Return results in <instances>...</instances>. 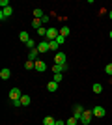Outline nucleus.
Returning a JSON list of instances; mask_svg holds the SVG:
<instances>
[{
	"instance_id": "nucleus-13",
	"label": "nucleus",
	"mask_w": 112,
	"mask_h": 125,
	"mask_svg": "<svg viewBox=\"0 0 112 125\" xmlns=\"http://www.w3.org/2000/svg\"><path fill=\"white\" fill-rule=\"evenodd\" d=\"M24 45H26V49H30V51H34V49H37V43L34 41V37H30V39H28V41L24 43Z\"/></svg>"
},
{
	"instance_id": "nucleus-11",
	"label": "nucleus",
	"mask_w": 112,
	"mask_h": 125,
	"mask_svg": "<svg viewBox=\"0 0 112 125\" xmlns=\"http://www.w3.org/2000/svg\"><path fill=\"white\" fill-rule=\"evenodd\" d=\"M10 77H11V71H10L8 67H4L2 71H0V78H2V80H8Z\"/></svg>"
},
{
	"instance_id": "nucleus-28",
	"label": "nucleus",
	"mask_w": 112,
	"mask_h": 125,
	"mask_svg": "<svg viewBox=\"0 0 112 125\" xmlns=\"http://www.w3.org/2000/svg\"><path fill=\"white\" fill-rule=\"evenodd\" d=\"M37 34H39V36H47V28H45V26H41V28L37 30Z\"/></svg>"
},
{
	"instance_id": "nucleus-10",
	"label": "nucleus",
	"mask_w": 112,
	"mask_h": 125,
	"mask_svg": "<svg viewBox=\"0 0 112 125\" xmlns=\"http://www.w3.org/2000/svg\"><path fill=\"white\" fill-rule=\"evenodd\" d=\"M37 56H39V51H37V49L28 51V60H30V62H37Z\"/></svg>"
},
{
	"instance_id": "nucleus-31",
	"label": "nucleus",
	"mask_w": 112,
	"mask_h": 125,
	"mask_svg": "<svg viewBox=\"0 0 112 125\" xmlns=\"http://www.w3.org/2000/svg\"><path fill=\"white\" fill-rule=\"evenodd\" d=\"M108 37H110V39H112V30H110V32H108Z\"/></svg>"
},
{
	"instance_id": "nucleus-16",
	"label": "nucleus",
	"mask_w": 112,
	"mask_h": 125,
	"mask_svg": "<svg viewBox=\"0 0 112 125\" xmlns=\"http://www.w3.org/2000/svg\"><path fill=\"white\" fill-rule=\"evenodd\" d=\"M45 17V13H43V10H39V8H36L34 10V19H43Z\"/></svg>"
},
{
	"instance_id": "nucleus-29",
	"label": "nucleus",
	"mask_w": 112,
	"mask_h": 125,
	"mask_svg": "<svg viewBox=\"0 0 112 125\" xmlns=\"http://www.w3.org/2000/svg\"><path fill=\"white\" fill-rule=\"evenodd\" d=\"M56 41H58V45H64V41H65V37H64V36H58V39H56Z\"/></svg>"
},
{
	"instance_id": "nucleus-18",
	"label": "nucleus",
	"mask_w": 112,
	"mask_h": 125,
	"mask_svg": "<svg viewBox=\"0 0 112 125\" xmlns=\"http://www.w3.org/2000/svg\"><path fill=\"white\" fill-rule=\"evenodd\" d=\"M43 26V22H41V19H34L32 21V28H36V30H39Z\"/></svg>"
},
{
	"instance_id": "nucleus-1",
	"label": "nucleus",
	"mask_w": 112,
	"mask_h": 125,
	"mask_svg": "<svg viewBox=\"0 0 112 125\" xmlns=\"http://www.w3.org/2000/svg\"><path fill=\"white\" fill-rule=\"evenodd\" d=\"M58 36H60V30H56V28H54V26H49L47 28V41H56V39H58Z\"/></svg>"
},
{
	"instance_id": "nucleus-15",
	"label": "nucleus",
	"mask_w": 112,
	"mask_h": 125,
	"mask_svg": "<svg viewBox=\"0 0 112 125\" xmlns=\"http://www.w3.org/2000/svg\"><path fill=\"white\" fill-rule=\"evenodd\" d=\"M30 103H32V99H30V95H22V97H21V104H22V106H28Z\"/></svg>"
},
{
	"instance_id": "nucleus-5",
	"label": "nucleus",
	"mask_w": 112,
	"mask_h": 125,
	"mask_svg": "<svg viewBox=\"0 0 112 125\" xmlns=\"http://www.w3.org/2000/svg\"><path fill=\"white\" fill-rule=\"evenodd\" d=\"M82 112H84V106H82V104H75V106H73V118L80 120V116H82Z\"/></svg>"
},
{
	"instance_id": "nucleus-17",
	"label": "nucleus",
	"mask_w": 112,
	"mask_h": 125,
	"mask_svg": "<svg viewBox=\"0 0 112 125\" xmlns=\"http://www.w3.org/2000/svg\"><path fill=\"white\" fill-rule=\"evenodd\" d=\"M19 39H21L22 43H26L28 39H30V34H28V32H21V34H19Z\"/></svg>"
},
{
	"instance_id": "nucleus-19",
	"label": "nucleus",
	"mask_w": 112,
	"mask_h": 125,
	"mask_svg": "<svg viewBox=\"0 0 112 125\" xmlns=\"http://www.w3.org/2000/svg\"><path fill=\"white\" fill-rule=\"evenodd\" d=\"M69 26H62V28H60V36H64V37H67L69 36Z\"/></svg>"
},
{
	"instance_id": "nucleus-3",
	"label": "nucleus",
	"mask_w": 112,
	"mask_h": 125,
	"mask_svg": "<svg viewBox=\"0 0 112 125\" xmlns=\"http://www.w3.org/2000/svg\"><path fill=\"white\" fill-rule=\"evenodd\" d=\"M92 110H93V116H95V118H105V114H107V110L103 108L101 104H95Z\"/></svg>"
},
{
	"instance_id": "nucleus-26",
	"label": "nucleus",
	"mask_w": 112,
	"mask_h": 125,
	"mask_svg": "<svg viewBox=\"0 0 112 125\" xmlns=\"http://www.w3.org/2000/svg\"><path fill=\"white\" fill-rule=\"evenodd\" d=\"M11 106H15V108L22 106V104H21V99H15V101H11Z\"/></svg>"
},
{
	"instance_id": "nucleus-4",
	"label": "nucleus",
	"mask_w": 112,
	"mask_h": 125,
	"mask_svg": "<svg viewBox=\"0 0 112 125\" xmlns=\"http://www.w3.org/2000/svg\"><path fill=\"white\" fill-rule=\"evenodd\" d=\"M67 71V63H54L52 65V73H65Z\"/></svg>"
},
{
	"instance_id": "nucleus-27",
	"label": "nucleus",
	"mask_w": 112,
	"mask_h": 125,
	"mask_svg": "<svg viewBox=\"0 0 112 125\" xmlns=\"http://www.w3.org/2000/svg\"><path fill=\"white\" fill-rule=\"evenodd\" d=\"M0 6H2V10H4V8H10V0H0Z\"/></svg>"
},
{
	"instance_id": "nucleus-20",
	"label": "nucleus",
	"mask_w": 112,
	"mask_h": 125,
	"mask_svg": "<svg viewBox=\"0 0 112 125\" xmlns=\"http://www.w3.org/2000/svg\"><path fill=\"white\" fill-rule=\"evenodd\" d=\"M24 69H28V71L36 69V62H30V60H26V63H24Z\"/></svg>"
},
{
	"instance_id": "nucleus-14",
	"label": "nucleus",
	"mask_w": 112,
	"mask_h": 125,
	"mask_svg": "<svg viewBox=\"0 0 112 125\" xmlns=\"http://www.w3.org/2000/svg\"><path fill=\"white\" fill-rule=\"evenodd\" d=\"M56 123V120H54L52 116H45V118H43V125H54Z\"/></svg>"
},
{
	"instance_id": "nucleus-22",
	"label": "nucleus",
	"mask_w": 112,
	"mask_h": 125,
	"mask_svg": "<svg viewBox=\"0 0 112 125\" xmlns=\"http://www.w3.org/2000/svg\"><path fill=\"white\" fill-rule=\"evenodd\" d=\"M49 47H51V51H58L60 45H58V41H49ZM58 52H60V51H58Z\"/></svg>"
},
{
	"instance_id": "nucleus-6",
	"label": "nucleus",
	"mask_w": 112,
	"mask_h": 125,
	"mask_svg": "<svg viewBox=\"0 0 112 125\" xmlns=\"http://www.w3.org/2000/svg\"><path fill=\"white\" fill-rule=\"evenodd\" d=\"M21 97H22V94H21V90H19V88H11V90H10V99H11V101L21 99Z\"/></svg>"
},
{
	"instance_id": "nucleus-8",
	"label": "nucleus",
	"mask_w": 112,
	"mask_h": 125,
	"mask_svg": "<svg viewBox=\"0 0 112 125\" xmlns=\"http://www.w3.org/2000/svg\"><path fill=\"white\" fill-rule=\"evenodd\" d=\"M54 63H67V58H65V54L62 51L56 52V56H54Z\"/></svg>"
},
{
	"instance_id": "nucleus-32",
	"label": "nucleus",
	"mask_w": 112,
	"mask_h": 125,
	"mask_svg": "<svg viewBox=\"0 0 112 125\" xmlns=\"http://www.w3.org/2000/svg\"><path fill=\"white\" fill-rule=\"evenodd\" d=\"M108 17H110V19H112V10H110V13H108Z\"/></svg>"
},
{
	"instance_id": "nucleus-23",
	"label": "nucleus",
	"mask_w": 112,
	"mask_h": 125,
	"mask_svg": "<svg viewBox=\"0 0 112 125\" xmlns=\"http://www.w3.org/2000/svg\"><path fill=\"white\" fill-rule=\"evenodd\" d=\"M62 78H64V73H54L52 75V80H54V82H62Z\"/></svg>"
},
{
	"instance_id": "nucleus-24",
	"label": "nucleus",
	"mask_w": 112,
	"mask_h": 125,
	"mask_svg": "<svg viewBox=\"0 0 112 125\" xmlns=\"http://www.w3.org/2000/svg\"><path fill=\"white\" fill-rule=\"evenodd\" d=\"M77 123H79V120H77V118H73V116H71L69 120L65 121V125H77Z\"/></svg>"
},
{
	"instance_id": "nucleus-7",
	"label": "nucleus",
	"mask_w": 112,
	"mask_h": 125,
	"mask_svg": "<svg viewBox=\"0 0 112 125\" xmlns=\"http://www.w3.org/2000/svg\"><path fill=\"white\" fill-rule=\"evenodd\" d=\"M36 71H37V73H45V71H47V62L37 60V62H36Z\"/></svg>"
},
{
	"instance_id": "nucleus-25",
	"label": "nucleus",
	"mask_w": 112,
	"mask_h": 125,
	"mask_svg": "<svg viewBox=\"0 0 112 125\" xmlns=\"http://www.w3.org/2000/svg\"><path fill=\"white\" fill-rule=\"evenodd\" d=\"M105 73H107L108 77H112V63H108V65H105Z\"/></svg>"
},
{
	"instance_id": "nucleus-30",
	"label": "nucleus",
	"mask_w": 112,
	"mask_h": 125,
	"mask_svg": "<svg viewBox=\"0 0 112 125\" xmlns=\"http://www.w3.org/2000/svg\"><path fill=\"white\" fill-rule=\"evenodd\" d=\"M54 125H65V121L64 120H56V123H54Z\"/></svg>"
},
{
	"instance_id": "nucleus-21",
	"label": "nucleus",
	"mask_w": 112,
	"mask_h": 125,
	"mask_svg": "<svg viewBox=\"0 0 112 125\" xmlns=\"http://www.w3.org/2000/svg\"><path fill=\"white\" fill-rule=\"evenodd\" d=\"M101 92H103V84L95 82V84H93V94H101Z\"/></svg>"
},
{
	"instance_id": "nucleus-9",
	"label": "nucleus",
	"mask_w": 112,
	"mask_h": 125,
	"mask_svg": "<svg viewBox=\"0 0 112 125\" xmlns=\"http://www.w3.org/2000/svg\"><path fill=\"white\" fill-rule=\"evenodd\" d=\"M37 51H39V52H49V51H51V47H49V41L37 43Z\"/></svg>"
},
{
	"instance_id": "nucleus-2",
	"label": "nucleus",
	"mask_w": 112,
	"mask_h": 125,
	"mask_svg": "<svg viewBox=\"0 0 112 125\" xmlns=\"http://www.w3.org/2000/svg\"><path fill=\"white\" fill-rule=\"evenodd\" d=\"M92 118H93V110H84L79 121H80L82 125H90V123H92Z\"/></svg>"
},
{
	"instance_id": "nucleus-12",
	"label": "nucleus",
	"mask_w": 112,
	"mask_h": 125,
	"mask_svg": "<svg viewBox=\"0 0 112 125\" xmlns=\"http://www.w3.org/2000/svg\"><path fill=\"white\" fill-rule=\"evenodd\" d=\"M47 90H49V92H56V90H58V82L49 80V82H47Z\"/></svg>"
}]
</instances>
